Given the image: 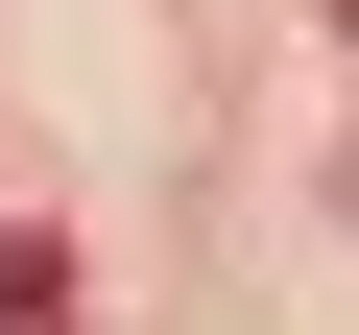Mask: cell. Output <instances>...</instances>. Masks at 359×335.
<instances>
[{
    "instance_id": "6da1fadb",
    "label": "cell",
    "mask_w": 359,
    "mask_h": 335,
    "mask_svg": "<svg viewBox=\"0 0 359 335\" xmlns=\"http://www.w3.org/2000/svg\"><path fill=\"white\" fill-rule=\"evenodd\" d=\"M335 25H359V0H335Z\"/></svg>"
}]
</instances>
